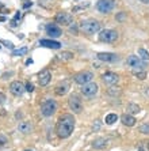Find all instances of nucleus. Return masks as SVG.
<instances>
[{
	"label": "nucleus",
	"instance_id": "26",
	"mask_svg": "<svg viewBox=\"0 0 149 151\" xmlns=\"http://www.w3.org/2000/svg\"><path fill=\"white\" fill-rule=\"evenodd\" d=\"M138 56L141 57L142 60H149V52L145 50L144 48H140L138 49Z\"/></svg>",
	"mask_w": 149,
	"mask_h": 151
},
{
	"label": "nucleus",
	"instance_id": "13",
	"mask_svg": "<svg viewBox=\"0 0 149 151\" xmlns=\"http://www.w3.org/2000/svg\"><path fill=\"white\" fill-rule=\"evenodd\" d=\"M10 91H11V94L16 95V97H21V95L26 91V87H24L19 81H15L10 84Z\"/></svg>",
	"mask_w": 149,
	"mask_h": 151
},
{
	"label": "nucleus",
	"instance_id": "1",
	"mask_svg": "<svg viewBox=\"0 0 149 151\" xmlns=\"http://www.w3.org/2000/svg\"><path fill=\"white\" fill-rule=\"evenodd\" d=\"M75 124H76V120L73 117V114H63V116L58 119L57 121V125H56V132L58 135V137L61 139H66L72 135L73 129H75Z\"/></svg>",
	"mask_w": 149,
	"mask_h": 151
},
{
	"label": "nucleus",
	"instance_id": "38",
	"mask_svg": "<svg viewBox=\"0 0 149 151\" xmlns=\"http://www.w3.org/2000/svg\"><path fill=\"white\" fill-rule=\"evenodd\" d=\"M146 146H148V150H149V142H148V143H146Z\"/></svg>",
	"mask_w": 149,
	"mask_h": 151
},
{
	"label": "nucleus",
	"instance_id": "35",
	"mask_svg": "<svg viewBox=\"0 0 149 151\" xmlns=\"http://www.w3.org/2000/svg\"><path fill=\"white\" fill-rule=\"evenodd\" d=\"M138 1H141V3H145V4H149V0H138Z\"/></svg>",
	"mask_w": 149,
	"mask_h": 151
},
{
	"label": "nucleus",
	"instance_id": "3",
	"mask_svg": "<svg viewBox=\"0 0 149 151\" xmlns=\"http://www.w3.org/2000/svg\"><path fill=\"white\" fill-rule=\"evenodd\" d=\"M57 110V104L54 99H46L43 104L41 105V113L45 117H50L53 116Z\"/></svg>",
	"mask_w": 149,
	"mask_h": 151
},
{
	"label": "nucleus",
	"instance_id": "11",
	"mask_svg": "<svg viewBox=\"0 0 149 151\" xmlns=\"http://www.w3.org/2000/svg\"><path fill=\"white\" fill-rule=\"evenodd\" d=\"M50 81H52V72H50L48 68L42 70L38 75V83L41 84L42 87H45V86H48V84L50 83Z\"/></svg>",
	"mask_w": 149,
	"mask_h": 151
},
{
	"label": "nucleus",
	"instance_id": "2",
	"mask_svg": "<svg viewBox=\"0 0 149 151\" xmlns=\"http://www.w3.org/2000/svg\"><path fill=\"white\" fill-rule=\"evenodd\" d=\"M80 30L84 32L86 34H95V33L101 32V23L96 21V19H87V21H83L79 25Z\"/></svg>",
	"mask_w": 149,
	"mask_h": 151
},
{
	"label": "nucleus",
	"instance_id": "12",
	"mask_svg": "<svg viewBox=\"0 0 149 151\" xmlns=\"http://www.w3.org/2000/svg\"><path fill=\"white\" fill-rule=\"evenodd\" d=\"M102 81H103L106 84L113 86V84L118 83V81H119V75L115 74V72H111V71H107V72H104V74L102 75Z\"/></svg>",
	"mask_w": 149,
	"mask_h": 151
},
{
	"label": "nucleus",
	"instance_id": "17",
	"mask_svg": "<svg viewBox=\"0 0 149 151\" xmlns=\"http://www.w3.org/2000/svg\"><path fill=\"white\" fill-rule=\"evenodd\" d=\"M121 121H122V124L126 127H133V125H135V121H137V120H135V117L133 116V114L125 113V114L121 116Z\"/></svg>",
	"mask_w": 149,
	"mask_h": 151
},
{
	"label": "nucleus",
	"instance_id": "18",
	"mask_svg": "<svg viewBox=\"0 0 149 151\" xmlns=\"http://www.w3.org/2000/svg\"><path fill=\"white\" fill-rule=\"evenodd\" d=\"M18 131L22 132V134H30L33 131V125L29 123V121H22V123H19V125H18Z\"/></svg>",
	"mask_w": 149,
	"mask_h": 151
},
{
	"label": "nucleus",
	"instance_id": "24",
	"mask_svg": "<svg viewBox=\"0 0 149 151\" xmlns=\"http://www.w3.org/2000/svg\"><path fill=\"white\" fill-rule=\"evenodd\" d=\"M58 59L63 60V61H68V60H72V59H73V53H71V52H63L61 55H58Z\"/></svg>",
	"mask_w": 149,
	"mask_h": 151
},
{
	"label": "nucleus",
	"instance_id": "30",
	"mask_svg": "<svg viewBox=\"0 0 149 151\" xmlns=\"http://www.w3.org/2000/svg\"><path fill=\"white\" fill-rule=\"evenodd\" d=\"M115 19H117L118 22H123L126 19V14L125 12H118L117 17H115Z\"/></svg>",
	"mask_w": 149,
	"mask_h": 151
},
{
	"label": "nucleus",
	"instance_id": "5",
	"mask_svg": "<svg viewBox=\"0 0 149 151\" xmlns=\"http://www.w3.org/2000/svg\"><path fill=\"white\" fill-rule=\"evenodd\" d=\"M115 7V0H99L96 3V10L101 14H108Z\"/></svg>",
	"mask_w": 149,
	"mask_h": 151
},
{
	"label": "nucleus",
	"instance_id": "34",
	"mask_svg": "<svg viewBox=\"0 0 149 151\" xmlns=\"http://www.w3.org/2000/svg\"><path fill=\"white\" fill-rule=\"evenodd\" d=\"M31 6H33L31 1H26V3L23 4V8H29V7H31Z\"/></svg>",
	"mask_w": 149,
	"mask_h": 151
},
{
	"label": "nucleus",
	"instance_id": "15",
	"mask_svg": "<svg viewBox=\"0 0 149 151\" xmlns=\"http://www.w3.org/2000/svg\"><path fill=\"white\" fill-rule=\"evenodd\" d=\"M96 57L101 60V61H106V63H114V61H117L118 60V56L115 55V53H108V52L98 53Z\"/></svg>",
	"mask_w": 149,
	"mask_h": 151
},
{
	"label": "nucleus",
	"instance_id": "29",
	"mask_svg": "<svg viewBox=\"0 0 149 151\" xmlns=\"http://www.w3.org/2000/svg\"><path fill=\"white\" fill-rule=\"evenodd\" d=\"M18 19H21V12H19V11H18L16 14H15L14 19H12V21L10 22V23H11V26H12V27H15V26L18 25Z\"/></svg>",
	"mask_w": 149,
	"mask_h": 151
},
{
	"label": "nucleus",
	"instance_id": "20",
	"mask_svg": "<svg viewBox=\"0 0 149 151\" xmlns=\"http://www.w3.org/2000/svg\"><path fill=\"white\" fill-rule=\"evenodd\" d=\"M68 90H69V83H66V82H64L63 84H58L57 87H56V94L57 95H64L68 93Z\"/></svg>",
	"mask_w": 149,
	"mask_h": 151
},
{
	"label": "nucleus",
	"instance_id": "33",
	"mask_svg": "<svg viewBox=\"0 0 149 151\" xmlns=\"http://www.w3.org/2000/svg\"><path fill=\"white\" fill-rule=\"evenodd\" d=\"M4 102H6V95H4L3 93L0 91V105H3Z\"/></svg>",
	"mask_w": 149,
	"mask_h": 151
},
{
	"label": "nucleus",
	"instance_id": "40",
	"mask_svg": "<svg viewBox=\"0 0 149 151\" xmlns=\"http://www.w3.org/2000/svg\"><path fill=\"white\" fill-rule=\"evenodd\" d=\"M75 1H79V0H75Z\"/></svg>",
	"mask_w": 149,
	"mask_h": 151
},
{
	"label": "nucleus",
	"instance_id": "10",
	"mask_svg": "<svg viewBox=\"0 0 149 151\" xmlns=\"http://www.w3.org/2000/svg\"><path fill=\"white\" fill-rule=\"evenodd\" d=\"M54 21H56V23H58V25L69 26L71 23H72L73 18H72V15L68 14V12H58V14L56 15Z\"/></svg>",
	"mask_w": 149,
	"mask_h": 151
},
{
	"label": "nucleus",
	"instance_id": "23",
	"mask_svg": "<svg viewBox=\"0 0 149 151\" xmlns=\"http://www.w3.org/2000/svg\"><path fill=\"white\" fill-rule=\"evenodd\" d=\"M117 120H118L117 114H115V113H110V114H107V116H106V120H104V121H106V124L111 125V124H114Z\"/></svg>",
	"mask_w": 149,
	"mask_h": 151
},
{
	"label": "nucleus",
	"instance_id": "28",
	"mask_svg": "<svg viewBox=\"0 0 149 151\" xmlns=\"http://www.w3.org/2000/svg\"><path fill=\"white\" fill-rule=\"evenodd\" d=\"M140 132L144 135H148L149 134V123H145V124H142L141 127H140Z\"/></svg>",
	"mask_w": 149,
	"mask_h": 151
},
{
	"label": "nucleus",
	"instance_id": "37",
	"mask_svg": "<svg viewBox=\"0 0 149 151\" xmlns=\"http://www.w3.org/2000/svg\"><path fill=\"white\" fill-rule=\"evenodd\" d=\"M138 151H145V150H144L142 147H140V148H138Z\"/></svg>",
	"mask_w": 149,
	"mask_h": 151
},
{
	"label": "nucleus",
	"instance_id": "19",
	"mask_svg": "<svg viewBox=\"0 0 149 151\" xmlns=\"http://www.w3.org/2000/svg\"><path fill=\"white\" fill-rule=\"evenodd\" d=\"M107 146V139H104V137H98L92 142V147L96 148V150H102Z\"/></svg>",
	"mask_w": 149,
	"mask_h": 151
},
{
	"label": "nucleus",
	"instance_id": "32",
	"mask_svg": "<svg viewBox=\"0 0 149 151\" xmlns=\"http://www.w3.org/2000/svg\"><path fill=\"white\" fill-rule=\"evenodd\" d=\"M24 87H26V91H29V93H33V90H34V84H33V83H30V82H27Z\"/></svg>",
	"mask_w": 149,
	"mask_h": 151
},
{
	"label": "nucleus",
	"instance_id": "6",
	"mask_svg": "<svg viewBox=\"0 0 149 151\" xmlns=\"http://www.w3.org/2000/svg\"><path fill=\"white\" fill-rule=\"evenodd\" d=\"M68 105H69L71 110H73V113H76V114L81 113V110H83V102L79 98V95H76V94H72L69 97Z\"/></svg>",
	"mask_w": 149,
	"mask_h": 151
},
{
	"label": "nucleus",
	"instance_id": "25",
	"mask_svg": "<svg viewBox=\"0 0 149 151\" xmlns=\"http://www.w3.org/2000/svg\"><path fill=\"white\" fill-rule=\"evenodd\" d=\"M27 48L24 46V48H21V49H14L12 50V56H22V55H26L27 53Z\"/></svg>",
	"mask_w": 149,
	"mask_h": 151
},
{
	"label": "nucleus",
	"instance_id": "27",
	"mask_svg": "<svg viewBox=\"0 0 149 151\" xmlns=\"http://www.w3.org/2000/svg\"><path fill=\"white\" fill-rule=\"evenodd\" d=\"M107 93L110 95H114V97H117V95L121 94V88H119V87H111V88H108Z\"/></svg>",
	"mask_w": 149,
	"mask_h": 151
},
{
	"label": "nucleus",
	"instance_id": "39",
	"mask_svg": "<svg viewBox=\"0 0 149 151\" xmlns=\"http://www.w3.org/2000/svg\"><path fill=\"white\" fill-rule=\"evenodd\" d=\"M24 151H31V150H24Z\"/></svg>",
	"mask_w": 149,
	"mask_h": 151
},
{
	"label": "nucleus",
	"instance_id": "31",
	"mask_svg": "<svg viewBox=\"0 0 149 151\" xmlns=\"http://www.w3.org/2000/svg\"><path fill=\"white\" fill-rule=\"evenodd\" d=\"M0 42L4 44V46H7V48H10V49H14V44H12V42L6 41V40H0Z\"/></svg>",
	"mask_w": 149,
	"mask_h": 151
},
{
	"label": "nucleus",
	"instance_id": "16",
	"mask_svg": "<svg viewBox=\"0 0 149 151\" xmlns=\"http://www.w3.org/2000/svg\"><path fill=\"white\" fill-rule=\"evenodd\" d=\"M39 45L45 46V48H50V49H60L61 48V44L58 41H53V40H41Z\"/></svg>",
	"mask_w": 149,
	"mask_h": 151
},
{
	"label": "nucleus",
	"instance_id": "9",
	"mask_svg": "<svg viewBox=\"0 0 149 151\" xmlns=\"http://www.w3.org/2000/svg\"><path fill=\"white\" fill-rule=\"evenodd\" d=\"M126 63H128L129 67H133V68H144L146 67V63L145 60H142L140 56H134V55H132V56H129L128 60H126Z\"/></svg>",
	"mask_w": 149,
	"mask_h": 151
},
{
	"label": "nucleus",
	"instance_id": "14",
	"mask_svg": "<svg viewBox=\"0 0 149 151\" xmlns=\"http://www.w3.org/2000/svg\"><path fill=\"white\" fill-rule=\"evenodd\" d=\"M46 34H48L50 38H58L60 35H63V32H61V29L57 25L50 23V25L46 26Z\"/></svg>",
	"mask_w": 149,
	"mask_h": 151
},
{
	"label": "nucleus",
	"instance_id": "36",
	"mask_svg": "<svg viewBox=\"0 0 149 151\" xmlns=\"http://www.w3.org/2000/svg\"><path fill=\"white\" fill-rule=\"evenodd\" d=\"M3 146H4V142H3V140H0V147H3Z\"/></svg>",
	"mask_w": 149,
	"mask_h": 151
},
{
	"label": "nucleus",
	"instance_id": "21",
	"mask_svg": "<svg viewBox=\"0 0 149 151\" xmlns=\"http://www.w3.org/2000/svg\"><path fill=\"white\" fill-rule=\"evenodd\" d=\"M133 75H134L135 78H138L140 81H144V79H146V76H148V74H146V71H144V70H141V68H134L133 70Z\"/></svg>",
	"mask_w": 149,
	"mask_h": 151
},
{
	"label": "nucleus",
	"instance_id": "8",
	"mask_svg": "<svg viewBox=\"0 0 149 151\" xmlns=\"http://www.w3.org/2000/svg\"><path fill=\"white\" fill-rule=\"evenodd\" d=\"M98 88L99 87H98L96 83L90 82V83L83 84V87H81V94L88 97V98H92V97H95V95L98 94Z\"/></svg>",
	"mask_w": 149,
	"mask_h": 151
},
{
	"label": "nucleus",
	"instance_id": "7",
	"mask_svg": "<svg viewBox=\"0 0 149 151\" xmlns=\"http://www.w3.org/2000/svg\"><path fill=\"white\" fill-rule=\"evenodd\" d=\"M73 79H75V82L79 83V84H86V83L92 82V79H94V74L90 72V71H81V72H79V74L75 75Z\"/></svg>",
	"mask_w": 149,
	"mask_h": 151
},
{
	"label": "nucleus",
	"instance_id": "4",
	"mask_svg": "<svg viewBox=\"0 0 149 151\" xmlns=\"http://www.w3.org/2000/svg\"><path fill=\"white\" fill-rule=\"evenodd\" d=\"M99 40L102 42H107V44H111L118 40V33L115 30H111V29H104L99 33Z\"/></svg>",
	"mask_w": 149,
	"mask_h": 151
},
{
	"label": "nucleus",
	"instance_id": "22",
	"mask_svg": "<svg viewBox=\"0 0 149 151\" xmlns=\"http://www.w3.org/2000/svg\"><path fill=\"white\" fill-rule=\"evenodd\" d=\"M126 110H128L129 114H137V113H140L141 108H140L137 104H129L128 108H126Z\"/></svg>",
	"mask_w": 149,
	"mask_h": 151
}]
</instances>
